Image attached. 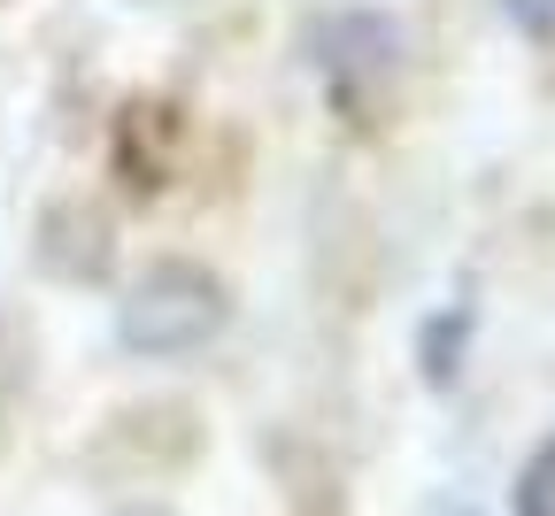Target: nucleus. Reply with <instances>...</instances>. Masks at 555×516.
<instances>
[{
	"label": "nucleus",
	"mask_w": 555,
	"mask_h": 516,
	"mask_svg": "<svg viewBox=\"0 0 555 516\" xmlns=\"http://www.w3.org/2000/svg\"><path fill=\"white\" fill-rule=\"evenodd\" d=\"M108 516H170L163 501H124V508H108Z\"/></svg>",
	"instance_id": "0eeeda50"
},
{
	"label": "nucleus",
	"mask_w": 555,
	"mask_h": 516,
	"mask_svg": "<svg viewBox=\"0 0 555 516\" xmlns=\"http://www.w3.org/2000/svg\"><path fill=\"white\" fill-rule=\"evenodd\" d=\"M232 317V293L217 270L201 262H155L139 270L131 293L116 301V347L124 354H147V362H170V354H193L224 332Z\"/></svg>",
	"instance_id": "f257e3e1"
},
{
	"label": "nucleus",
	"mask_w": 555,
	"mask_h": 516,
	"mask_svg": "<svg viewBox=\"0 0 555 516\" xmlns=\"http://www.w3.org/2000/svg\"><path fill=\"white\" fill-rule=\"evenodd\" d=\"M463 347H470V309H448L425 324V386H455Z\"/></svg>",
	"instance_id": "20e7f679"
},
{
	"label": "nucleus",
	"mask_w": 555,
	"mask_h": 516,
	"mask_svg": "<svg viewBox=\"0 0 555 516\" xmlns=\"http://www.w3.org/2000/svg\"><path fill=\"white\" fill-rule=\"evenodd\" d=\"M108 262H116L108 216L86 208V201H54L47 224H39V270H47V278H69V285H93Z\"/></svg>",
	"instance_id": "7ed1b4c3"
},
{
	"label": "nucleus",
	"mask_w": 555,
	"mask_h": 516,
	"mask_svg": "<svg viewBox=\"0 0 555 516\" xmlns=\"http://www.w3.org/2000/svg\"><path fill=\"white\" fill-rule=\"evenodd\" d=\"M502 16H509L517 31L540 39V31H555V0H502Z\"/></svg>",
	"instance_id": "423d86ee"
},
{
	"label": "nucleus",
	"mask_w": 555,
	"mask_h": 516,
	"mask_svg": "<svg viewBox=\"0 0 555 516\" xmlns=\"http://www.w3.org/2000/svg\"><path fill=\"white\" fill-rule=\"evenodd\" d=\"M509 501H517V516H555V439L517 470V493Z\"/></svg>",
	"instance_id": "39448f33"
},
{
	"label": "nucleus",
	"mask_w": 555,
	"mask_h": 516,
	"mask_svg": "<svg viewBox=\"0 0 555 516\" xmlns=\"http://www.w3.org/2000/svg\"><path fill=\"white\" fill-rule=\"evenodd\" d=\"M309 62L324 69L332 101L363 116V93L393 78V24H386V16H332V24L309 39Z\"/></svg>",
	"instance_id": "f03ea898"
},
{
	"label": "nucleus",
	"mask_w": 555,
	"mask_h": 516,
	"mask_svg": "<svg viewBox=\"0 0 555 516\" xmlns=\"http://www.w3.org/2000/svg\"><path fill=\"white\" fill-rule=\"evenodd\" d=\"M440 516H470V508H463V501H448V508H440Z\"/></svg>",
	"instance_id": "6e6552de"
}]
</instances>
